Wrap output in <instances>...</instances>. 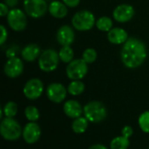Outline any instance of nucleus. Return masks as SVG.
Segmentation results:
<instances>
[{
	"instance_id": "1",
	"label": "nucleus",
	"mask_w": 149,
	"mask_h": 149,
	"mask_svg": "<svg viewBox=\"0 0 149 149\" xmlns=\"http://www.w3.org/2000/svg\"><path fill=\"white\" fill-rule=\"evenodd\" d=\"M147 57V46L140 38L132 37L123 44L120 51V58L127 68H138L144 63Z\"/></svg>"
},
{
	"instance_id": "2",
	"label": "nucleus",
	"mask_w": 149,
	"mask_h": 149,
	"mask_svg": "<svg viewBox=\"0 0 149 149\" xmlns=\"http://www.w3.org/2000/svg\"><path fill=\"white\" fill-rule=\"evenodd\" d=\"M84 116L93 124L100 123L106 120L107 110L101 101L92 100L84 106Z\"/></svg>"
},
{
	"instance_id": "3",
	"label": "nucleus",
	"mask_w": 149,
	"mask_h": 149,
	"mask_svg": "<svg viewBox=\"0 0 149 149\" xmlns=\"http://www.w3.org/2000/svg\"><path fill=\"white\" fill-rule=\"evenodd\" d=\"M23 128L14 118L2 119L0 123V134L8 141H14L22 136Z\"/></svg>"
},
{
	"instance_id": "4",
	"label": "nucleus",
	"mask_w": 149,
	"mask_h": 149,
	"mask_svg": "<svg viewBox=\"0 0 149 149\" xmlns=\"http://www.w3.org/2000/svg\"><path fill=\"white\" fill-rule=\"evenodd\" d=\"M72 24L77 31H86L91 30L96 24V18L93 13L90 10H81L73 15Z\"/></svg>"
},
{
	"instance_id": "5",
	"label": "nucleus",
	"mask_w": 149,
	"mask_h": 149,
	"mask_svg": "<svg viewBox=\"0 0 149 149\" xmlns=\"http://www.w3.org/2000/svg\"><path fill=\"white\" fill-rule=\"evenodd\" d=\"M59 61L58 52L52 48L45 49L38 58V67L45 72H51L58 68Z\"/></svg>"
},
{
	"instance_id": "6",
	"label": "nucleus",
	"mask_w": 149,
	"mask_h": 149,
	"mask_svg": "<svg viewBox=\"0 0 149 149\" xmlns=\"http://www.w3.org/2000/svg\"><path fill=\"white\" fill-rule=\"evenodd\" d=\"M88 72V64L81 58L71 61L65 69L68 79L72 80H81Z\"/></svg>"
},
{
	"instance_id": "7",
	"label": "nucleus",
	"mask_w": 149,
	"mask_h": 149,
	"mask_svg": "<svg viewBox=\"0 0 149 149\" xmlns=\"http://www.w3.org/2000/svg\"><path fill=\"white\" fill-rule=\"evenodd\" d=\"M7 23L15 31H22L27 26V14L22 10L12 8L7 15Z\"/></svg>"
},
{
	"instance_id": "8",
	"label": "nucleus",
	"mask_w": 149,
	"mask_h": 149,
	"mask_svg": "<svg viewBox=\"0 0 149 149\" xmlns=\"http://www.w3.org/2000/svg\"><path fill=\"white\" fill-rule=\"evenodd\" d=\"M24 12L32 18L43 17L48 10V3L45 0H24Z\"/></svg>"
},
{
	"instance_id": "9",
	"label": "nucleus",
	"mask_w": 149,
	"mask_h": 149,
	"mask_svg": "<svg viewBox=\"0 0 149 149\" xmlns=\"http://www.w3.org/2000/svg\"><path fill=\"white\" fill-rule=\"evenodd\" d=\"M44 92V84L41 79L38 78H32L29 79L23 88V93L24 97L30 100H35L40 98Z\"/></svg>"
},
{
	"instance_id": "10",
	"label": "nucleus",
	"mask_w": 149,
	"mask_h": 149,
	"mask_svg": "<svg viewBox=\"0 0 149 149\" xmlns=\"http://www.w3.org/2000/svg\"><path fill=\"white\" fill-rule=\"evenodd\" d=\"M67 93V88L61 83H51L46 88V96L52 103H62L65 100Z\"/></svg>"
},
{
	"instance_id": "11",
	"label": "nucleus",
	"mask_w": 149,
	"mask_h": 149,
	"mask_svg": "<svg viewBox=\"0 0 149 149\" xmlns=\"http://www.w3.org/2000/svg\"><path fill=\"white\" fill-rule=\"evenodd\" d=\"M24 72V63L18 57L8 58L3 65V72L10 79L19 77Z\"/></svg>"
},
{
	"instance_id": "12",
	"label": "nucleus",
	"mask_w": 149,
	"mask_h": 149,
	"mask_svg": "<svg viewBox=\"0 0 149 149\" xmlns=\"http://www.w3.org/2000/svg\"><path fill=\"white\" fill-rule=\"evenodd\" d=\"M22 137L27 144H35L41 137V128L37 122H28L23 127Z\"/></svg>"
},
{
	"instance_id": "13",
	"label": "nucleus",
	"mask_w": 149,
	"mask_h": 149,
	"mask_svg": "<svg viewBox=\"0 0 149 149\" xmlns=\"http://www.w3.org/2000/svg\"><path fill=\"white\" fill-rule=\"evenodd\" d=\"M135 14L134 8L131 4L122 3L115 7L113 12V17L119 23H127L130 21Z\"/></svg>"
},
{
	"instance_id": "14",
	"label": "nucleus",
	"mask_w": 149,
	"mask_h": 149,
	"mask_svg": "<svg viewBox=\"0 0 149 149\" xmlns=\"http://www.w3.org/2000/svg\"><path fill=\"white\" fill-rule=\"evenodd\" d=\"M56 38H57V41L60 45L68 46L74 42L75 32L71 26L65 24L58 29Z\"/></svg>"
},
{
	"instance_id": "15",
	"label": "nucleus",
	"mask_w": 149,
	"mask_h": 149,
	"mask_svg": "<svg viewBox=\"0 0 149 149\" xmlns=\"http://www.w3.org/2000/svg\"><path fill=\"white\" fill-rule=\"evenodd\" d=\"M63 111L68 118L74 120L83 116L84 107L76 100H68L64 103Z\"/></svg>"
},
{
	"instance_id": "16",
	"label": "nucleus",
	"mask_w": 149,
	"mask_h": 149,
	"mask_svg": "<svg viewBox=\"0 0 149 149\" xmlns=\"http://www.w3.org/2000/svg\"><path fill=\"white\" fill-rule=\"evenodd\" d=\"M128 33L120 27H115L107 32V39L113 45H123L128 39Z\"/></svg>"
},
{
	"instance_id": "17",
	"label": "nucleus",
	"mask_w": 149,
	"mask_h": 149,
	"mask_svg": "<svg viewBox=\"0 0 149 149\" xmlns=\"http://www.w3.org/2000/svg\"><path fill=\"white\" fill-rule=\"evenodd\" d=\"M42 53L41 48L37 44H29L25 45L21 51V57L27 62H33L39 58Z\"/></svg>"
},
{
	"instance_id": "18",
	"label": "nucleus",
	"mask_w": 149,
	"mask_h": 149,
	"mask_svg": "<svg viewBox=\"0 0 149 149\" xmlns=\"http://www.w3.org/2000/svg\"><path fill=\"white\" fill-rule=\"evenodd\" d=\"M49 13L56 18H63L68 13V7L61 1H52L48 7Z\"/></svg>"
},
{
	"instance_id": "19",
	"label": "nucleus",
	"mask_w": 149,
	"mask_h": 149,
	"mask_svg": "<svg viewBox=\"0 0 149 149\" xmlns=\"http://www.w3.org/2000/svg\"><path fill=\"white\" fill-rule=\"evenodd\" d=\"M89 123L90 122L85 116L79 117V118L73 120V121L72 123V129L77 134H84L87 130Z\"/></svg>"
},
{
	"instance_id": "20",
	"label": "nucleus",
	"mask_w": 149,
	"mask_h": 149,
	"mask_svg": "<svg viewBox=\"0 0 149 149\" xmlns=\"http://www.w3.org/2000/svg\"><path fill=\"white\" fill-rule=\"evenodd\" d=\"M86 89L85 84L81 80H72L67 86V92L72 96H79L84 93Z\"/></svg>"
},
{
	"instance_id": "21",
	"label": "nucleus",
	"mask_w": 149,
	"mask_h": 149,
	"mask_svg": "<svg viewBox=\"0 0 149 149\" xmlns=\"http://www.w3.org/2000/svg\"><path fill=\"white\" fill-rule=\"evenodd\" d=\"M130 146V139L124 136H116L110 142V149H128Z\"/></svg>"
},
{
	"instance_id": "22",
	"label": "nucleus",
	"mask_w": 149,
	"mask_h": 149,
	"mask_svg": "<svg viewBox=\"0 0 149 149\" xmlns=\"http://www.w3.org/2000/svg\"><path fill=\"white\" fill-rule=\"evenodd\" d=\"M58 55H59V58L60 61H62L63 63H67L69 64L71 61L73 60L74 58V52L72 50V48L71 47V45L68 46H62L61 49L58 52Z\"/></svg>"
},
{
	"instance_id": "23",
	"label": "nucleus",
	"mask_w": 149,
	"mask_h": 149,
	"mask_svg": "<svg viewBox=\"0 0 149 149\" xmlns=\"http://www.w3.org/2000/svg\"><path fill=\"white\" fill-rule=\"evenodd\" d=\"M95 25L98 28V30H100V31L108 32L110 30L113 29V21L109 17L103 16L96 20Z\"/></svg>"
},
{
	"instance_id": "24",
	"label": "nucleus",
	"mask_w": 149,
	"mask_h": 149,
	"mask_svg": "<svg viewBox=\"0 0 149 149\" xmlns=\"http://www.w3.org/2000/svg\"><path fill=\"white\" fill-rule=\"evenodd\" d=\"M1 109L6 118H14L18 111L17 105L14 101H8Z\"/></svg>"
},
{
	"instance_id": "25",
	"label": "nucleus",
	"mask_w": 149,
	"mask_h": 149,
	"mask_svg": "<svg viewBox=\"0 0 149 149\" xmlns=\"http://www.w3.org/2000/svg\"><path fill=\"white\" fill-rule=\"evenodd\" d=\"M24 116L30 122H37L39 120L40 113L35 106H28L24 109Z\"/></svg>"
},
{
	"instance_id": "26",
	"label": "nucleus",
	"mask_w": 149,
	"mask_h": 149,
	"mask_svg": "<svg viewBox=\"0 0 149 149\" xmlns=\"http://www.w3.org/2000/svg\"><path fill=\"white\" fill-rule=\"evenodd\" d=\"M138 124L141 130L145 133L149 134V111L143 112L138 118Z\"/></svg>"
},
{
	"instance_id": "27",
	"label": "nucleus",
	"mask_w": 149,
	"mask_h": 149,
	"mask_svg": "<svg viewBox=\"0 0 149 149\" xmlns=\"http://www.w3.org/2000/svg\"><path fill=\"white\" fill-rule=\"evenodd\" d=\"M98 57V53L95 49L93 48H86L82 54V58L87 64H93L96 61Z\"/></svg>"
},
{
	"instance_id": "28",
	"label": "nucleus",
	"mask_w": 149,
	"mask_h": 149,
	"mask_svg": "<svg viewBox=\"0 0 149 149\" xmlns=\"http://www.w3.org/2000/svg\"><path fill=\"white\" fill-rule=\"evenodd\" d=\"M18 49H19V47H18L17 45H13L10 46V47L6 50V52H5L6 57H7L8 58L17 57V53H18V51H19Z\"/></svg>"
},
{
	"instance_id": "29",
	"label": "nucleus",
	"mask_w": 149,
	"mask_h": 149,
	"mask_svg": "<svg viewBox=\"0 0 149 149\" xmlns=\"http://www.w3.org/2000/svg\"><path fill=\"white\" fill-rule=\"evenodd\" d=\"M134 134V129L131 126H125L122 130H121V135L127 138V139H130Z\"/></svg>"
},
{
	"instance_id": "30",
	"label": "nucleus",
	"mask_w": 149,
	"mask_h": 149,
	"mask_svg": "<svg viewBox=\"0 0 149 149\" xmlns=\"http://www.w3.org/2000/svg\"><path fill=\"white\" fill-rule=\"evenodd\" d=\"M0 31H1V37H0V44L3 45L5 41L7 40V38H8V31L5 28L4 25L1 24L0 25Z\"/></svg>"
},
{
	"instance_id": "31",
	"label": "nucleus",
	"mask_w": 149,
	"mask_h": 149,
	"mask_svg": "<svg viewBox=\"0 0 149 149\" xmlns=\"http://www.w3.org/2000/svg\"><path fill=\"white\" fill-rule=\"evenodd\" d=\"M9 6L7 4H5L4 3H0V16L1 17H7V15L9 14Z\"/></svg>"
},
{
	"instance_id": "32",
	"label": "nucleus",
	"mask_w": 149,
	"mask_h": 149,
	"mask_svg": "<svg viewBox=\"0 0 149 149\" xmlns=\"http://www.w3.org/2000/svg\"><path fill=\"white\" fill-rule=\"evenodd\" d=\"M62 2H63L67 7L74 8V7H77V6L79 4L80 0H62Z\"/></svg>"
},
{
	"instance_id": "33",
	"label": "nucleus",
	"mask_w": 149,
	"mask_h": 149,
	"mask_svg": "<svg viewBox=\"0 0 149 149\" xmlns=\"http://www.w3.org/2000/svg\"><path fill=\"white\" fill-rule=\"evenodd\" d=\"M3 3L5 4H7L9 7L10 8H14L15 6L17 5L18 3V0H3Z\"/></svg>"
},
{
	"instance_id": "34",
	"label": "nucleus",
	"mask_w": 149,
	"mask_h": 149,
	"mask_svg": "<svg viewBox=\"0 0 149 149\" xmlns=\"http://www.w3.org/2000/svg\"><path fill=\"white\" fill-rule=\"evenodd\" d=\"M88 149H108L105 145L100 144V143H97L94 145H92Z\"/></svg>"
},
{
	"instance_id": "35",
	"label": "nucleus",
	"mask_w": 149,
	"mask_h": 149,
	"mask_svg": "<svg viewBox=\"0 0 149 149\" xmlns=\"http://www.w3.org/2000/svg\"><path fill=\"white\" fill-rule=\"evenodd\" d=\"M148 149H149V148H148Z\"/></svg>"
}]
</instances>
